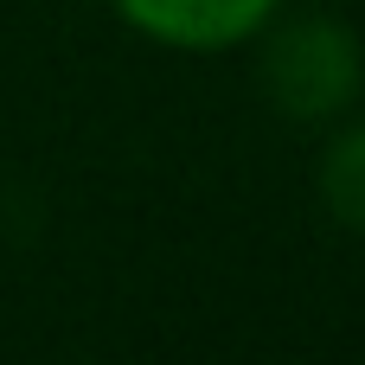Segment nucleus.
Returning <instances> with one entry per match:
<instances>
[{"instance_id": "1", "label": "nucleus", "mask_w": 365, "mask_h": 365, "mask_svg": "<svg viewBox=\"0 0 365 365\" xmlns=\"http://www.w3.org/2000/svg\"><path fill=\"white\" fill-rule=\"evenodd\" d=\"M263 96L289 122H340L365 90V45L359 32L334 13H302V19H269L263 32Z\"/></svg>"}, {"instance_id": "2", "label": "nucleus", "mask_w": 365, "mask_h": 365, "mask_svg": "<svg viewBox=\"0 0 365 365\" xmlns=\"http://www.w3.org/2000/svg\"><path fill=\"white\" fill-rule=\"evenodd\" d=\"M109 6L122 13V26H135L167 51H237L282 13V0H109Z\"/></svg>"}, {"instance_id": "3", "label": "nucleus", "mask_w": 365, "mask_h": 365, "mask_svg": "<svg viewBox=\"0 0 365 365\" xmlns=\"http://www.w3.org/2000/svg\"><path fill=\"white\" fill-rule=\"evenodd\" d=\"M314 186H321V205H327V218L365 237V115H359V122H346V128L327 141Z\"/></svg>"}]
</instances>
